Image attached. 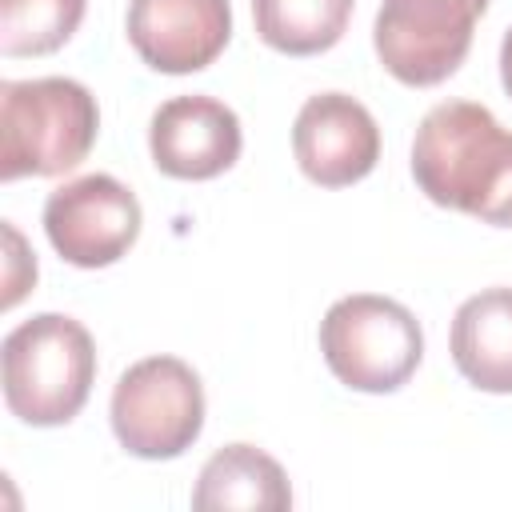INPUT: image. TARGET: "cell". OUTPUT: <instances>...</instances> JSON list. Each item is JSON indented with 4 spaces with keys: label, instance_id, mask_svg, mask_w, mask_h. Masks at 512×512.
Instances as JSON below:
<instances>
[{
    "label": "cell",
    "instance_id": "1",
    "mask_svg": "<svg viewBox=\"0 0 512 512\" xmlns=\"http://www.w3.org/2000/svg\"><path fill=\"white\" fill-rule=\"evenodd\" d=\"M412 176L432 204L512 228V132L484 104L428 108L412 140Z\"/></svg>",
    "mask_w": 512,
    "mask_h": 512
},
{
    "label": "cell",
    "instance_id": "11",
    "mask_svg": "<svg viewBox=\"0 0 512 512\" xmlns=\"http://www.w3.org/2000/svg\"><path fill=\"white\" fill-rule=\"evenodd\" d=\"M452 360L480 392H512V288H484L456 308Z\"/></svg>",
    "mask_w": 512,
    "mask_h": 512
},
{
    "label": "cell",
    "instance_id": "6",
    "mask_svg": "<svg viewBox=\"0 0 512 512\" xmlns=\"http://www.w3.org/2000/svg\"><path fill=\"white\" fill-rule=\"evenodd\" d=\"M484 8L488 0H384L372 28L376 56L400 84H440L464 64Z\"/></svg>",
    "mask_w": 512,
    "mask_h": 512
},
{
    "label": "cell",
    "instance_id": "2",
    "mask_svg": "<svg viewBox=\"0 0 512 512\" xmlns=\"http://www.w3.org/2000/svg\"><path fill=\"white\" fill-rule=\"evenodd\" d=\"M4 404L32 428L68 424L96 380V344L88 328L60 312L16 324L0 344Z\"/></svg>",
    "mask_w": 512,
    "mask_h": 512
},
{
    "label": "cell",
    "instance_id": "9",
    "mask_svg": "<svg viewBox=\"0 0 512 512\" xmlns=\"http://www.w3.org/2000/svg\"><path fill=\"white\" fill-rule=\"evenodd\" d=\"M240 120L216 96H172L152 112V164L172 180H212L240 160Z\"/></svg>",
    "mask_w": 512,
    "mask_h": 512
},
{
    "label": "cell",
    "instance_id": "12",
    "mask_svg": "<svg viewBox=\"0 0 512 512\" xmlns=\"http://www.w3.org/2000/svg\"><path fill=\"white\" fill-rule=\"evenodd\" d=\"M192 508L200 512H228V508L284 512L292 508V488H288L284 468L268 452L252 444H228L200 468Z\"/></svg>",
    "mask_w": 512,
    "mask_h": 512
},
{
    "label": "cell",
    "instance_id": "8",
    "mask_svg": "<svg viewBox=\"0 0 512 512\" xmlns=\"http://www.w3.org/2000/svg\"><path fill=\"white\" fill-rule=\"evenodd\" d=\"M292 152L300 172L320 188L364 180L380 160V128L372 112L348 92L308 96L292 124Z\"/></svg>",
    "mask_w": 512,
    "mask_h": 512
},
{
    "label": "cell",
    "instance_id": "3",
    "mask_svg": "<svg viewBox=\"0 0 512 512\" xmlns=\"http://www.w3.org/2000/svg\"><path fill=\"white\" fill-rule=\"evenodd\" d=\"M96 96L68 76L4 80L0 84V176H60L72 172L96 144Z\"/></svg>",
    "mask_w": 512,
    "mask_h": 512
},
{
    "label": "cell",
    "instance_id": "14",
    "mask_svg": "<svg viewBox=\"0 0 512 512\" xmlns=\"http://www.w3.org/2000/svg\"><path fill=\"white\" fill-rule=\"evenodd\" d=\"M84 0H0V52L44 56L72 40Z\"/></svg>",
    "mask_w": 512,
    "mask_h": 512
},
{
    "label": "cell",
    "instance_id": "13",
    "mask_svg": "<svg viewBox=\"0 0 512 512\" xmlns=\"http://www.w3.org/2000/svg\"><path fill=\"white\" fill-rule=\"evenodd\" d=\"M356 0H252L256 36L284 56L328 52L352 16Z\"/></svg>",
    "mask_w": 512,
    "mask_h": 512
},
{
    "label": "cell",
    "instance_id": "10",
    "mask_svg": "<svg viewBox=\"0 0 512 512\" xmlns=\"http://www.w3.org/2000/svg\"><path fill=\"white\" fill-rule=\"evenodd\" d=\"M232 36L228 0H132L128 44L136 56L168 76L208 68Z\"/></svg>",
    "mask_w": 512,
    "mask_h": 512
},
{
    "label": "cell",
    "instance_id": "7",
    "mask_svg": "<svg viewBox=\"0 0 512 512\" xmlns=\"http://www.w3.org/2000/svg\"><path fill=\"white\" fill-rule=\"evenodd\" d=\"M44 232L68 264L108 268L140 236V200L116 176L88 172L44 200Z\"/></svg>",
    "mask_w": 512,
    "mask_h": 512
},
{
    "label": "cell",
    "instance_id": "15",
    "mask_svg": "<svg viewBox=\"0 0 512 512\" xmlns=\"http://www.w3.org/2000/svg\"><path fill=\"white\" fill-rule=\"evenodd\" d=\"M500 80H504V92L512 96V28L500 40Z\"/></svg>",
    "mask_w": 512,
    "mask_h": 512
},
{
    "label": "cell",
    "instance_id": "4",
    "mask_svg": "<svg viewBox=\"0 0 512 512\" xmlns=\"http://www.w3.org/2000/svg\"><path fill=\"white\" fill-rule=\"evenodd\" d=\"M320 352L332 376L356 392H396L420 368L424 332L416 316L388 296H340L320 320Z\"/></svg>",
    "mask_w": 512,
    "mask_h": 512
},
{
    "label": "cell",
    "instance_id": "5",
    "mask_svg": "<svg viewBox=\"0 0 512 512\" xmlns=\"http://www.w3.org/2000/svg\"><path fill=\"white\" fill-rule=\"evenodd\" d=\"M204 428V384L176 356L136 360L112 388V432L140 460H176Z\"/></svg>",
    "mask_w": 512,
    "mask_h": 512
}]
</instances>
